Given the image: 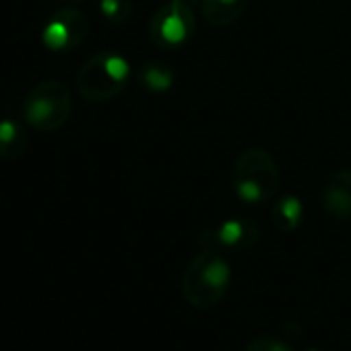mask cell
<instances>
[{
    "label": "cell",
    "mask_w": 351,
    "mask_h": 351,
    "mask_svg": "<svg viewBox=\"0 0 351 351\" xmlns=\"http://www.w3.org/2000/svg\"><path fill=\"white\" fill-rule=\"evenodd\" d=\"M271 221L283 234L295 232L304 221V205H302V201L295 195L279 197L271 207Z\"/></svg>",
    "instance_id": "obj_11"
},
{
    "label": "cell",
    "mask_w": 351,
    "mask_h": 351,
    "mask_svg": "<svg viewBox=\"0 0 351 351\" xmlns=\"http://www.w3.org/2000/svg\"><path fill=\"white\" fill-rule=\"evenodd\" d=\"M261 240V228L252 219H228L199 234L201 248L226 252H246Z\"/></svg>",
    "instance_id": "obj_7"
},
{
    "label": "cell",
    "mask_w": 351,
    "mask_h": 351,
    "mask_svg": "<svg viewBox=\"0 0 351 351\" xmlns=\"http://www.w3.org/2000/svg\"><path fill=\"white\" fill-rule=\"evenodd\" d=\"M320 205L326 215L339 221L351 219V167H341L328 176L320 193Z\"/></svg>",
    "instance_id": "obj_8"
},
{
    "label": "cell",
    "mask_w": 351,
    "mask_h": 351,
    "mask_svg": "<svg viewBox=\"0 0 351 351\" xmlns=\"http://www.w3.org/2000/svg\"><path fill=\"white\" fill-rule=\"evenodd\" d=\"M89 27L91 23L87 15L81 9L66 5L48 19L42 32V42L52 52H73L85 42Z\"/></svg>",
    "instance_id": "obj_6"
},
{
    "label": "cell",
    "mask_w": 351,
    "mask_h": 351,
    "mask_svg": "<svg viewBox=\"0 0 351 351\" xmlns=\"http://www.w3.org/2000/svg\"><path fill=\"white\" fill-rule=\"evenodd\" d=\"M23 120L40 132L60 130L73 114V95L66 83L48 79L29 89L23 101Z\"/></svg>",
    "instance_id": "obj_4"
},
{
    "label": "cell",
    "mask_w": 351,
    "mask_h": 351,
    "mask_svg": "<svg viewBox=\"0 0 351 351\" xmlns=\"http://www.w3.org/2000/svg\"><path fill=\"white\" fill-rule=\"evenodd\" d=\"M136 83L151 93H161L173 85V71L163 62H147L136 71Z\"/></svg>",
    "instance_id": "obj_12"
},
{
    "label": "cell",
    "mask_w": 351,
    "mask_h": 351,
    "mask_svg": "<svg viewBox=\"0 0 351 351\" xmlns=\"http://www.w3.org/2000/svg\"><path fill=\"white\" fill-rule=\"evenodd\" d=\"M56 3H62V5H77L81 0H56Z\"/></svg>",
    "instance_id": "obj_16"
},
{
    "label": "cell",
    "mask_w": 351,
    "mask_h": 351,
    "mask_svg": "<svg viewBox=\"0 0 351 351\" xmlns=\"http://www.w3.org/2000/svg\"><path fill=\"white\" fill-rule=\"evenodd\" d=\"M29 136L17 120L3 118L0 120V159L17 161L27 153Z\"/></svg>",
    "instance_id": "obj_9"
},
{
    "label": "cell",
    "mask_w": 351,
    "mask_h": 351,
    "mask_svg": "<svg viewBox=\"0 0 351 351\" xmlns=\"http://www.w3.org/2000/svg\"><path fill=\"white\" fill-rule=\"evenodd\" d=\"M197 29L195 7L186 3H165L149 21V40L159 50H176L184 46Z\"/></svg>",
    "instance_id": "obj_5"
},
{
    "label": "cell",
    "mask_w": 351,
    "mask_h": 351,
    "mask_svg": "<svg viewBox=\"0 0 351 351\" xmlns=\"http://www.w3.org/2000/svg\"><path fill=\"white\" fill-rule=\"evenodd\" d=\"M244 351H291V347L277 337H256L244 345Z\"/></svg>",
    "instance_id": "obj_14"
},
{
    "label": "cell",
    "mask_w": 351,
    "mask_h": 351,
    "mask_svg": "<svg viewBox=\"0 0 351 351\" xmlns=\"http://www.w3.org/2000/svg\"><path fill=\"white\" fill-rule=\"evenodd\" d=\"M281 184V171L271 151L263 147L244 149L232 165V191L246 205L273 201Z\"/></svg>",
    "instance_id": "obj_2"
},
{
    "label": "cell",
    "mask_w": 351,
    "mask_h": 351,
    "mask_svg": "<svg viewBox=\"0 0 351 351\" xmlns=\"http://www.w3.org/2000/svg\"><path fill=\"white\" fill-rule=\"evenodd\" d=\"M182 295L199 310L217 306L232 287V267L217 250L203 248L182 273Z\"/></svg>",
    "instance_id": "obj_1"
},
{
    "label": "cell",
    "mask_w": 351,
    "mask_h": 351,
    "mask_svg": "<svg viewBox=\"0 0 351 351\" xmlns=\"http://www.w3.org/2000/svg\"><path fill=\"white\" fill-rule=\"evenodd\" d=\"M130 0H99V13L112 25H124L132 17Z\"/></svg>",
    "instance_id": "obj_13"
},
{
    "label": "cell",
    "mask_w": 351,
    "mask_h": 351,
    "mask_svg": "<svg viewBox=\"0 0 351 351\" xmlns=\"http://www.w3.org/2000/svg\"><path fill=\"white\" fill-rule=\"evenodd\" d=\"M248 0H201V13L213 27L234 25L246 11Z\"/></svg>",
    "instance_id": "obj_10"
},
{
    "label": "cell",
    "mask_w": 351,
    "mask_h": 351,
    "mask_svg": "<svg viewBox=\"0 0 351 351\" xmlns=\"http://www.w3.org/2000/svg\"><path fill=\"white\" fill-rule=\"evenodd\" d=\"M130 79L128 62L110 50L87 58L75 75L77 93L89 104H104L120 95Z\"/></svg>",
    "instance_id": "obj_3"
},
{
    "label": "cell",
    "mask_w": 351,
    "mask_h": 351,
    "mask_svg": "<svg viewBox=\"0 0 351 351\" xmlns=\"http://www.w3.org/2000/svg\"><path fill=\"white\" fill-rule=\"evenodd\" d=\"M304 351H320V349H316V347H308V349H304Z\"/></svg>",
    "instance_id": "obj_17"
},
{
    "label": "cell",
    "mask_w": 351,
    "mask_h": 351,
    "mask_svg": "<svg viewBox=\"0 0 351 351\" xmlns=\"http://www.w3.org/2000/svg\"><path fill=\"white\" fill-rule=\"evenodd\" d=\"M176 3H186V5H193V7H197V5H201V0H176Z\"/></svg>",
    "instance_id": "obj_15"
}]
</instances>
